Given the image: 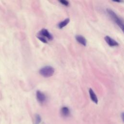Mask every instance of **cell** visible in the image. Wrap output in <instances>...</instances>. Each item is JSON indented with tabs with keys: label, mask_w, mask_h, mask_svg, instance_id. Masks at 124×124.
<instances>
[{
	"label": "cell",
	"mask_w": 124,
	"mask_h": 124,
	"mask_svg": "<svg viewBox=\"0 0 124 124\" xmlns=\"http://www.w3.org/2000/svg\"><path fill=\"white\" fill-rule=\"evenodd\" d=\"M39 34L41 35V36L46 37L49 40H51L53 39V36L49 33V32L46 29H42L39 32Z\"/></svg>",
	"instance_id": "3957f363"
},
{
	"label": "cell",
	"mask_w": 124,
	"mask_h": 124,
	"mask_svg": "<svg viewBox=\"0 0 124 124\" xmlns=\"http://www.w3.org/2000/svg\"><path fill=\"white\" fill-rule=\"evenodd\" d=\"M107 12L109 15V16L110 17V18L115 22L116 24H117L118 26L121 29L122 31H124V24L123 21L122 20L119 18V17L111 9H107Z\"/></svg>",
	"instance_id": "6da1fadb"
},
{
	"label": "cell",
	"mask_w": 124,
	"mask_h": 124,
	"mask_svg": "<svg viewBox=\"0 0 124 124\" xmlns=\"http://www.w3.org/2000/svg\"><path fill=\"white\" fill-rule=\"evenodd\" d=\"M70 21V19L69 18H67L65 19L64 20L60 22L58 24V27L59 29H62L64 28L65 26H66L69 22Z\"/></svg>",
	"instance_id": "9c48e42d"
},
{
	"label": "cell",
	"mask_w": 124,
	"mask_h": 124,
	"mask_svg": "<svg viewBox=\"0 0 124 124\" xmlns=\"http://www.w3.org/2000/svg\"><path fill=\"white\" fill-rule=\"evenodd\" d=\"M121 117H122V119L123 120V121H124V113L123 112L121 114Z\"/></svg>",
	"instance_id": "5bb4252c"
},
{
	"label": "cell",
	"mask_w": 124,
	"mask_h": 124,
	"mask_svg": "<svg viewBox=\"0 0 124 124\" xmlns=\"http://www.w3.org/2000/svg\"><path fill=\"white\" fill-rule=\"evenodd\" d=\"M70 110L66 107H63L61 109V114L63 117H68L70 115Z\"/></svg>",
	"instance_id": "52a82bcc"
},
{
	"label": "cell",
	"mask_w": 124,
	"mask_h": 124,
	"mask_svg": "<svg viewBox=\"0 0 124 124\" xmlns=\"http://www.w3.org/2000/svg\"><path fill=\"white\" fill-rule=\"evenodd\" d=\"M112 0L114 2H119V3L123 2V0Z\"/></svg>",
	"instance_id": "4fadbf2b"
},
{
	"label": "cell",
	"mask_w": 124,
	"mask_h": 124,
	"mask_svg": "<svg viewBox=\"0 0 124 124\" xmlns=\"http://www.w3.org/2000/svg\"><path fill=\"white\" fill-rule=\"evenodd\" d=\"M54 72L55 70L53 67L46 66L41 68L39 72L42 76L45 78H49L54 74Z\"/></svg>",
	"instance_id": "7a4b0ae2"
},
{
	"label": "cell",
	"mask_w": 124,
	"mask_h": 124,
	"mask_svg": "<svg viewBox=\"0 0 124 124\" xmlns=\"http://www.w3.org/2000/svg\"><path fill=\"white\" fill-rule=\"evenodd\" d=\"M89 94H90V96L91 100L95 104H97L98 99L93 91L92 89H90L89 90Z\"/></svg>",
	"instance_id": "ba28073f"
},
{
	"label": "cell",
	"mask_w": 124,
	"mask_h": 124,
	"mask_svg": "<svg viewBox=\"0 0 124 124\" xmlns=\"http://www.w3.org/2000/svg\"><path fill=\"white\" fill-rule=\"evenodd\" d=\"M105 40L107 43L110 46H116L119 45L118 42H117L115 40L111 38L108 36H106L105 37Z\"/></svg>",
	"instance_id": "277c9868"
},
{
	"label": "cell",
	"mask_w": 124,
	"mask_h": 124,
	"mask_svg": "<svg viewBox=\"0 0 124 124\" xmlns=\"http://www.w3.org/2000/svg\"><path fill=\"white\" fill-rule=\"evenodd\" d=\"M59 2L62 5L68 6L69 5V3L67 0H58Z\"/></svg>",
	"instance_id": "8fae6325"
},
{
	"label": "cell",
	"mask_w": 124,
	"mask_h": 124,
	"mask_svg": "<svg viewBox=\"0 0 124 124\" xmlns=\"http://www.w3.org/2000/svg\"><path fill=\"white\" fill-rule=\"evenodd\" d=\"M41 121V118L39 114H36L35 116L34 124H39Z\"/></svg>",
	"instance_id": "30bf717a"
},
{
	"label": "cell",
	"mask_w": 124,
	"mask_h": 124,
	"mask_svg": "<svg viewBox=\"0 0 124 124\" xmlns=\"http://www.w3.org/2000/svg\"><path fill=\"white\" fill-rule=\"evenodd\" d=\"M37 38L41 41L43 43H47V41L46 40V39L44 38V37L43 36H37Z\"/></svg>",
	"instance_id": "7c38bea8"
},
{
	"label": "cell",
	"mask_w": 124,
	"mask_h": 124,
	"mask_svg": "<svg viewBox=\"0 0 124 124\" xmlns=\"http://www.w3.org/2000/svg\"><path fill=\"white\" fill-rule=\"evenodd\" d=\"M36 98L38 101L40 103H43L46 99L45 94L40 91H37L36 92Z\"/></svg>",
	"instance_id": "5b68a950"
},
{
	"label": "cell",
	"mask_w": 124,
	"mask_h": 124,
	"mask_svg": "<svg viewBox=\"0 0 124 124\" xmlns=\"http://www.w3.org/2000/svg\"><path fill=\"white\" fill-rule=\"evenodd\" d=\"M75 38H76V40H77V41L81 45H82L84 46H86V44H87L86 40L83 36H81L80 35H77L76 36Z\"/></svg>",
	"instance_id": "8992f818"
}]
</instances>
